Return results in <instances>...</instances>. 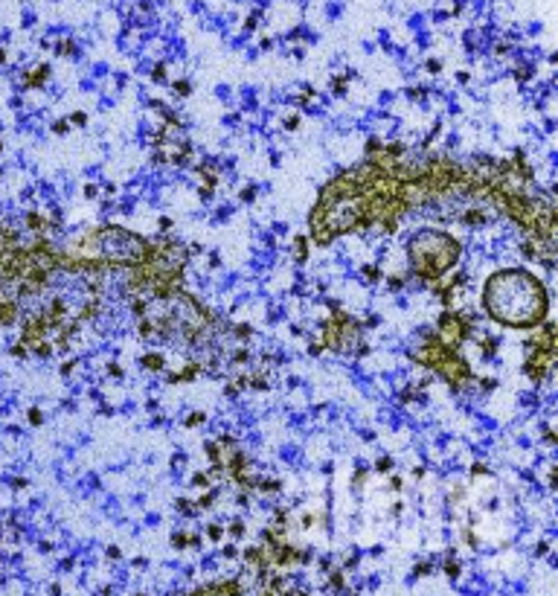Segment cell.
I'll return each instance as SVG.
<instances>
[{"label":"cell","mask_w":558,"mask_h":596,"mask_svg":"<svg viewBox=\"0 0 558 596\" xmlns=\"http://www.w3.org/2000/svg\"><path fill=\"white\" fill-rule=\"evenodd\" d=\"M152 76H155V82H166V64H157Z\"/></svg>","instance_id":"cell-21"},{"label":"cell","mask_w":558,"mask_h":596,"mask_svg":"<svg viewBox=\"0 0 558 596\" xmlns=\"http://www.w3.org/2000/svg\"><path fill=\"white\" fill-rule=\"evenodd\" d=\"M30 422H32V425H41V422H44V413H41L38 408H32L30 410Z\"/></svg>","instance_id":"cell-22"},{"label":"cell","mask_w":558,"mask_h":596,"mask_svg":"<svg viewBox=\"0 0 558 596\" xmlns=\"http://www.w3.org/2000/svg\"><path fill=\"white\" fill-rule=\"evenodd\" d=\"M463 221L465 224H486V213L483 210H468L463 216Z\"/></svg>","instance_id":"cell-10"},{"label":"cell","mask_w":558,"mask_h":596,"mask_svg":"<svg viewBox=\"0 0 558 596\" xmlns=\"http://www.w3.org/2000/svg\"><path fill=\"white\" fill-rule=\"evenodd\" d=\"M300 125V117H288V123H285V128H297Z\"/></svg>","instance_id":"cell-39"},{"label":"cell","mask_w":558,"mask_h":596,"mask_svg":"<svg viewBox=\"0 0 558 596\" xmlns=\"http://www.w3.org/2000/svg\"><path fill=\"white\" fill-rule=\"evenodd\" d=\"M253 195H256V189H253V187H248L245 192H242V201H253Z\"/></svg>","instance_id":"cell-34"},{"label":"cell","mask_w":558,"mask_h":596,"mask_svg":"<svg viewBox=\"0 0 558 596\" xmlns=\"http://www.w3.org/2000/svg\"><path fill=\"white\" fill-rule=\"evenodd\" d=\"M375 469H378V471H390V469H393V460H390V457H381V460L375 463Z\"/></svg>","instance_id":"cell-19"},{"label":"cell","mask_w":558,"mask_h":596,"mask_svg":"<svg viewBox=\"0 0 558 596\" xmlns=\"http://www.w3.org/2000/svg\"><path fill=\"white\" fill-rule=\"evenodd\" d=\"M230 535H233V538L245 535V524H242V521H233V524H230Z\"/></svg>","instance_id":"cell-17"},{"label":"cell","mask_w":558,"mask_h":596,"mask_svg":"<svg viewBox=\"0 0 558 596\" xmlns=\"http://www.w3.org/2000/svg\"><path fill=\"white\" fill-rule=\"evenodd\" d=\"M407 251H410V265H413V271H416L422 280H428V282L434 285V282L442 280L445 271H451V268L457 265V259H460V242H457L454 236L442 233V230H425V233H419V236L410 239Z\"/></svg>","instance_id":"cell-2"},{"label":"cell","mask_w":558,"mask_h":596,"mask_svg":"<svg viewBox=\"0 0 558 596\" xmlns=\"http://www.w3.org/2000/svg\"><path fill=\"white\" fill-rule=\"evenodd\" d=\"M428 70H431V73H439V62H436V59H431V62H428Z\"/></svg>","instance_id":"cell-40"},{"label":"cell","mask_w":558,"mask_h":596,"mask_svg":"<svg viewBox=\"0 0 558 596\" xmlns=\"http://www.w3.org/2000/svg\"><path fill=\"white\" fill-rule=\"evenodd\" d=\"M216 501V492H210V495H204L201 501H198V506H210V503Z\"/></svg>","instance_id":"cell-29"},{"label":"cell","mask_w":558,"mask_h":596,"mask_svg":"<svg viewBox=\"0 0 558 596\" xmlns=\"http://www.w3.org/2000/svg\"><path fill=\"white\" fill-rule=\"evenodd\" d=\"M15 317H18V306H15V300H3V297H0V326H9Z\"/></svg>","instance_id":"cell-5"},{"label":"cell","mask_w":558,"mask_h":596,"mask_svg":"<svg viewBox=\"0 0 558 596\" xmlns=\"http://www.w3.org/2000/svg\"><path fill=\"white\" fill-rule=\"evenodd\" d=\"M207 535H210L213 541H218V538H221V527H216V524H213V527H207Z\"/></svg>","instance_id":"cell-28"},{"label":"cell","mask_w":558,"mask_h":596,"mask_svg":"<svg viewBox=\"0 0 558 596\" xmlns=\"http://www.w3.org/2000/svg\"><path fill=\"white\" fill-rule=\"evenodd\" d=\"M172 227V219H160V230H169Z\"/></svg>","instance_id":"cell-43"},{"label":"cell","mask_w":558,"mask_h":596,"mask_svg":"<svg viewBox=\"0 0 558 596\" xmlns=\"http://www.w3.org/2000/svg\"><path fill=\"white\" fill-rule=\"evenodd\" d=\"M483 306L500 326L529 329L547 314V291L529 271H500L483 288Z\"/></svg>","instance_id":"cell-1"},{"label":"cell","mask_w":558,"mask_h":596,"mask_svg":"<svg viewBox=\"0 0 558 596\" xmlns=\"http://www.w3.org/2000/svg\"><path fill=\"white\" fill-rule=\"evenodd\" d=\"M175 91H178V94H181V96H189V94H192V85H189V82H184V79H181V82H175Z\"/></svg>","instance_id":"cell-14"},{"label":"cell","mask_w":558,"mask_h":596,"mask_svg":"<svg viewBox=\"0 0 558 596\" xmlns=\"http://www.w3.org/2000/svg\"><path fill=\"white\" fill-rule=\"evenodd\" d=\"M178 509H181L184 515H189V512H192V503L189 501H178Z\"/></svg>","instance_id":"cell-31"},{"label":"cell","mask_w":558,"mask_h":596,"mask_svg":"<svg viewBox=\"0 0 558 596\" xmlns=\"http://www.w3.org/2000/svg\"><path fill=\"white\" fill-rule=\"evenodd\" d=\"M439 335H442V341H439L442 346L457 349V346L471 335V323H465V317H460V314L445 312L439 317Z\"/></svg>","instance_id":"cell-4"},{"label":"cell","mask_w":558,"mask_h":596,"mask_svg":"<svg viewBox=\"0 0 558 596\" xmlns=\"http://www.w3.org/2000/svg\"><path fill=\"white\" fill-rule=\"evenodd\" d=\"M140 335H143V338H152V335H155V320H143V323H140Z\"/></svg>","instance_id":"cell-13"},{"label":"cell","mask_w":558,"mask_h":596,"mask_svg":"<svg viewBox=\"0 0 558 596\" xmlns=\"http://www.w3.org/2000/svg\"><path fill=\"white\" fill-rule=\"evenodd\" d=\"M236 335H239V338H248V335H250V326H239V329H236Z\"/></svg>","instance_id":"cell-37"},{"label":"cell","mask_w":558,"mask_h":596,"mask_svg":"<svg viewBox=\"0 0 558 596\" xmlns=\"http://www.w3.org/2000/svg\"><path fill=\"white\" fill-rule=\"evenodd\" d=\"M265 596H271V594H265Z\"/></svg>","instance_id":"cell-45"},{"label":"cell","mask_w":558,"mask_h":596,"mask_svg":"<svg viewBox=\"0 0 558 596\" xmlns=\"http://www.w3.org/2000/svg\"><path fill=\"white\" fill-rule=\"evenodd\" d=\"M53 128H56V134H67V123H64V120H62V123H56Z\"/></svg>","instance_id":"cell-38"},{"label":"cell","mask_w":558,"mask_h":596,"mask_svg":"<svg viewBox=\"0 0 558 596\" xmlns=\"http://www.w3.org/2000/svg\"><path fill=\"white\" fill-rule=\"evenodd\" d=\"M27 224H30V227H35V230H38V227H44V219H41V216H38V213H30V216H27Z\"/></svg>","instance_id":"cell-16"},{"label":"cell","mask_w":558,"mask_h":596,"mask_svg":"<svg viewBox=\"0 0 558 596\" xmlns=\"http://www.w3.org/2000/svg\"><path fill=\"white\" fill-rule=\"evenodd\" d=\"M207 483H210V480H207V477H204V474H195V486H201V489H207Z\"/></svg>","instance_id":"cell-33"},{"label":"cell","mask_w":558,"mask_h":596,"mask_svg":"<svg viewBox=\"0 0 558 596\" xmlns=\"http://www.w3.org/2000/svg\"><path fill=\"white\" fill-rule=\"evenodd\" d=\"M134 312H137V314H146V303H140V300H137V303H134Z\"/></svg>","instance_id":"cell-41"},{"label":"cell","mask_w":558,"mask_h":596,"mask_svg":"<svg viewBox=\"0 0 558 596\" xmlns=\"http://www.w3.org/2000/svg\"><path fill=\"white\" fill-rule=\"evenodd\" d=\"M70 120H73V123H76V125H85V123H88V117H85V114H82V111H76V114H70Z\"/></svg>","instance_id":"cell-26"},{"label":"cell","mask_w":558,"mask_h":596,"mask_svg":"<svg viewBox=\"0 0 558 596\" xmlns=\"http://www.w3.org/2000/svg\"><path fill=\"white\" fill-rule=\"evenodd\" d=\"M73 370H76V361H67V364L62 367V376H70Z\"/></svg>","instance_id":"cell-32"},{"label":"cell","mask_w":558,"mask_h":596,"mask_svg":"<svg viewBox=\"0 0 558 596\" xmlns=\"http://www.w3.org/2000/svg\"><path fill=\"white\" fill-rule=\"evenodd\" d=\"M524 256H529V259H535V256H541V253H538V248H535L532 242H527V245H524Z\"/></svg>","instance_id":"cell-23"},{"label":"cell","mask_w":558,"mask_h":596,"mask_svg":"<svg viewBox=\"0 0 558 596\" xmlns=\"http://www.w3.org/2000/svg\"><path fill=\"white\" fill-rule=\"evenodd\" d=\"M245 556H248V562H250V565H259V567H265V565H268V550H262V547H250V550L245 553Z\"/></svg>","instance_id":"cell-7"},{"label":"cell","mask_w":558,"mask_h":596,"mask_svg":"<svg viewBox=\"0 0 558 596\" xmlns=\"http://www.w3.org/2000/svg\"><path fill=\"white\" fill-rule=\"evenodd\" d=\"M495 352H497V341H489V338H486V341H483V355L489 358V355H495Z\"/></svg>","instance_id":"cell-15"},{"label":"cell","mask_w":558,"mask_h":596,"mask_svg":"<svg viewBox=\"0 0 558 596\" xmlns=\"http://www.w3.org/2000/svg\"><path fill=\"white\" fill-rule=\"evenodd\" d=\"M204 422V413H192V416H186V428H195V425H201Z\"/></svg>","instance_id":"cell-18"},{"label":"cell","mask_w":558,"mask_h":596,"mask_svg":"<svg viewBox=\"0 0 558 596\" xmlns=\"http://www.w3.org/2000/svg\"><path fill=\"white\" fill-rule=\"evenodd\" d=\"M85 195H88V198H93V195H96V187H93V184H88V187H85Z\"/></svg>","instance_id":"cell-42"},{"label":"cell","mask_w":558,"mask_h":596,"mask_svg":"<svg viewBox=\"0 0 558 596\" xmlns=\"http://www.w3.org/2000/svg\"><path fill=\"white\" fill-rule=\"evenodd\" d=\"M335 94H338V96H343V94H346V76H341V79L335 82Z\"/></svg>","instance_id":"cell-25"},{"label":"cell","mask_w":558,"mask_h":596,"mask_svg":"<svg viewBox=\"0 0 558 596\" xmlns=\"http://www.w3.org/2000/svg\"><path fill=\"white\" fill-rule=\"evenodd\" d=\"M294 259H297V262H306V259H309V242H306V236H297V242H294Z\"/></svg>","instance_id":"cell-8"},{"label":"cell","mask_w":558,"mask_h":596,"mask_svg":"<svg viewBox=\"0 0 558 596\" xmlns=\"http://www.w3.org/2000/svg\"><path fill=\"white\" fill-rule=\"evenodd\" d=\"M140 364H143L146 370H155V373L157 370H163V358H160V355H143Z\"/></svg>","instance_id":"cell-9"},{"label":"cell","mask_w":558,"mask_h":596,"mask_svg":"<svg viewBox=\"0 0 558 596\" xmlns=\"http://www.w3.org/2000/svg\"><path fill=\"white\" fill-rule=\"evenodd\" d=\"M0 62H6V50H0Z\"/></svg>","instance_id":"cell-44"},{"label":"cell","mask_w":558,"mask_h":596,"mask_svg":"<svg viewBox=\"0 0 558 596\" xmlns=\"http://www.w3.org/2000/svg\"><path fill=\"white\" fill-rule=\"evenodd\" d=\"M47 76H50V67H47V64H38V70H32L24 82H27V88H41Z\"/></svg>","instance_id":"cell-6"},{"label":"cell","mask_w":558,"mask_h":596,"mask_svg":"<svg viewBox=\"0 0 558 596\" xmlns=\"http://www.w3.org/2000/svg\"><path fill=\"white\" fill-rule=\"evenodd\" d=\"M497 387V381L495 378H483V390H495Z\"/></svg>","instance_id":"cell-35"},{"label":"cell","mask_w":558,"mask_h":596,"mask_svg":"<svg viewBox=\"0 0 558 596\" xmlns=\"http://www.w3.org/2000/svg\"><path fill=\"white\" fill-rule=\"evenodd\" d=\"M108 373H111V376H114V378H123V370H120V367H117V364H111V367H108Z\"/></svg>","instance_id":"cell-36"},{"label":"cell","mask_w":558,"mask_h":596,"mask_svg":"<svg viewBox=\"0 0 558 596\" xmlns=\"http://www.w3.org/2000/svg\"><path fill=\"white\" fill-rule=\"evenodd\" d=\"M259 489H262V492H277V489H279V483H277V480H265V483H262Z\"/></svg>","instance_id":"cell-24"},{"label":"cell","mask_w":558,"mask_h":596,"mask_svg":"<svg viewBox=\"0 0 558 596\" xmlns=\"http://www.w3.org/2000/svg\"><path fill=\"white\" fill-rule=\"evenodd\" d=\"M172 541H175V547H186V544H189V535L178 533V535H175V538H172Z\"/></svg>","instance_id":"cell-27"},{"label":"cell","mask_w":558,"mask_h":596,"mask_svg":"<svg viewBox=\"0 0 558 596\" xmlns=\"http://www.w3.org/2000/svg\"><path fill=\"white\" fill-rule=\"evenodd\" d=\"M364 280H367V282H378V280H381V271L372 268V265H367V268H364Z\"/></svg>","instance_id":"cell-12"},{"label":"cell","mask_w":558,"mask_h":596,"mask_svg":"<svg viewBox=\"0 0 558 596\" xmlns=\"http://www.w3.org/2000/svg\"><path fill=\"white\" fill-rule=\"evenodd\" d=\"M422 367H428V370H436L439 376H445L451 381V387L454 390H460V384H463L465 378L471 376V367H468V361H465L463 355L457 352V349H451V346H442L439 341H428V344L422 346V352H416L413 355Z\"/></svg>","instance_id":"cell-3"},{"label":"cell","mask_w":558,"mask_h":596,"mask_svg":"<svg viewBox=\"0 0 558 596\" xmlns=\"http://www.w3.org/2000/svg\"><path fill=\"white\" fill-rule=\"evenodd\" d=\"M198 370H201L198 364H189V367H184V373H181V376H169V381H184V378H195V376H198Z\"/></svg>","instance_id":"cell-11"},{"label":"cell","mask_w":558,"mask_h":596,"mask_svg":"<svg viewBox=\"0 0 558 596\" xmlns=\"http://www.w3.org/2000/svg\"><path fill=\"white\" fill-rule=\"evenodd\" d=\"M12 355H15V358H24V355H27V346H24V344H18L15 349H12Z\"/></svg>","instance_id":"cell-30"},{"label":"cell","mask_w":558,"mask_h":596,"mask_svg":"<svg viewBox=\"0 0 558 596\" xmlns=\"http://www.w3.org/2000/svg\"><path fill=\"white\" fill-rule=\"evenodd\" d=\"M59 53H62V56H70V53H76L73 41H62V44H59Z\"/></svg>","instance_id":"cell-20"}]
</instances>
